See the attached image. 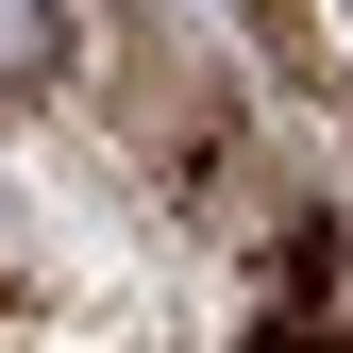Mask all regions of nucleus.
<instances>
[{"label": "nucleus", "mask_w": 353, "mask_h": 353, "mask_svg": "<svg viewBox=\"0 0 353 353\" xmlns=\"http://www.w3.org/2000/svg\"><path fill=\"white\" fill-rule=\"evenodd\" d=\"M34 68H51V0H0V101H17Z\"/></svg>", "instance_id": "obj_1"}]
</instances>
